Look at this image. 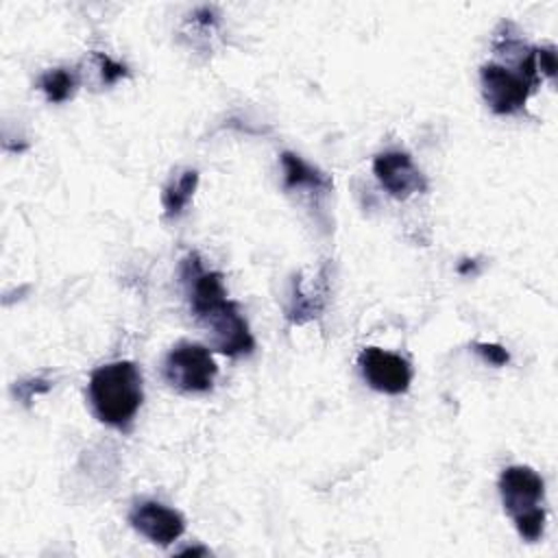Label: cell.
Listing matches in <instances>:
<instances>
[{
    "mask_svg": "<svg viewBox=\"0 0 558 558\" xmlns=\"http://www.w3.org/2000/svg\"><path fill=\"white\" fill-rule=\"evenodd\" d=\"M181 281L185 286L190 310L211 333L216 351L225 355H246L255 349V340L244 316L238 305L227 299L220 272L205 270L201 257L190 253L181 262Z\"/></svg>",
    "mask_w": 558,
    "mask_h": 558,
    "instance_id": "obj_1",
    "label": "cell"
},
{
    "mask_svg": "<svg viewBox=\"0 0 558 558\" xmlns=\"http://www.w3.org/2000/svg\"><path fill=\"white\" fill-rule=\"evenodd\" d=\"M142 399V373L129 360L98 366L89 377L92 408L96 416L107 425H129L137 414Z\"/></svg>",
    "mask_w": 558,
    "mask_h": 558,
    "instance_id": "obj_2",
    "label": "cell"
},
{
    "mask_svg": "<svg viewBox=\"0 0 558 558\" xmlns=\"http://www.w3.org/2000/svg\"><path fill=\"white\" fill-rule=\"evenodd\" d=\"M218 375V366L203 344L179 342L163 360V379L179 392H207Z\"/></svg>",
    "mask_w": 558,
    "mask_h": 558,
    "instance_id": "obj_3",
    "label": "cell"
},
{
    "mask_svg": "<svg viewBox=\"0 0 558 558\" xmlns=\"http://www.w3.org/2000/svg\"><path fill=\"white\" fill-rule=\"evenodd\" d=\"M480 81L484 100L499 116L521 111L530 92H534L519 72L499 63H484L480 70Z\"/></svg>",
    "mask_w": 558,
    "mask_h": 558,
    "instance_id": "obj_4",
    "label": "cell"
},
{
    "mask_svg": "<svg viewBox=\"0 0 558 558\" xmlns=\"http://www.w3.org/2000/svg\"><path fill=\"white\" fill-rule=\"evenodd\" d=\"M360 368L366 384L377 392L401 395L410 388L412 381L410 362L379 347H366L360 353Z\"/></svg>",
    "mask_w": 558,
    "mask_h": 558,
    "instance_id": "obj_5",
    "label": "cell"
},
{
    "mask_svg": "<svg viewBox=\"0 0 558 558\" xmlns=\"http://www.w3.org/2000/svg\"><path fill=\"white\" fill-rule=\"evenodd\" d=\"M499 495H501L506 512L512 519H517L521 514L543 508L545 484H543V477L534 469L514 464V466L504 469V473L499 477Z\"/></svg>",
    "mask_w": 558,
    "mask_h": 558,
    "instance_id": "obj_6",
    "label": "cell"
},
{
    "mask_svg": "<svg viewBox=\"0 0 558 558\" xmlns=\"http://www.w3.org/2000/svg\"><path fill=\"white\" fill-rule=\"evenodd\" d=\"M373 172L381 187L395 198H408L427 187L425 177L403 150H386L373 159Z\"/></svg>",
    "mask_w": 558,
    "mask_h": 558,
    "instance_id": "obj_7",
    "label": "cell"
},
{
    "mask_svg": "<svg viewBox=\"0 0 558 558\" xmlns=\"http://www.w3.org/2000/svg\"><path fill=\"white\" fill-rule=\"evenodd\" d=\"M129 523L148 541L157 545H170L185 532V519L159 504V501H140L129 512Z\"/></svg>",
    "mask_w": 558,
    "mask_h": 558,
    "instance_id": "obj_8",
    "label": "cell"
},
{
    "mask_svg": "<svg viewBox=\"0 0 558 558\" xmlns=\"http://www.w3.org/2000/svg\"><path fill=\"white\" fill-rule=\"evenodd\" d=\"M281 166H283V185H286V190L312 187V190H318V192H327L331 187V179L327 174H323L314 166L305 163L294 153H283L281 155Z\"/></svg>",
    "mask_w": 558,
    "mask_h": 558,
    "instance_id": "obj_9",
    "label": "cell"
},
{
    "mask_svg": "<svg viewBox=\"0 0 558 558\" xmlns=\"http://www.w3.org/2000/svg\"><path fill=\"white\" fill-rule=\"evenodd\" d=\"M196 185H198V172L192 168H185L163 187L161 205L168 218H179L185 211V207L194 196Z\"/></svg>",
    "mask_w": 558,
    "mask_h": 558,
    "instance_id": "obj_10",
    "label": "cell"
},
{
    "mask_svg": "<svg viewBox=\"0 0 558 558\" xmlns=\"http://www.w3.org/2000/svg\"><path fill=\"white\" fill-rule=\"evenodd\" d=\"M78 85V72L70 68H54L39 76V89L50 102H65Z\"/></svg>",
    "mask_w": 558,
    "mask_h": 558,
    "instance_id": "obj_11",
    "label": "cell"
},
{
    "mask_svg": "<svg viewBox=\"0 0 558 558\" xmlns=\"http://www.w3.org/2000/svg\"><path fill=\"white\" fill-rule=\"evenodd\" d=\"M514 525H517V532L525 538V541H538L541 534H543V525H545V508H538V510H532L527 514H521L514 519Z\"/></svg>",
    "mask_w": 558,
    "mask_h": 558,
    "instance_id": "obj_12",
    "label": "cell"
},
{
    "mask_svg": "<svg viewBox=\"0 0 558 558\" xmlns=\"http://www.w3.org/2000/svg\"><path fill=\"white\" fill-rule=\"evenodd\" d=\"M475 353L490 366H504L510 362V353L501 347V344H495V342H475L473 344Z\"/></svg>",
    "mask_w": 558,
    "mask_h": 558,
    "instance_id": "obj_13",
    "label": "cell"
},
{
    "mask_svg": "<svg viewBox=\"0 0 558 558\" xmlns=\"http://www.w3.org/2000/svg\"><path fill=\"white\" fill-rule=\"evenodd\" d=\"M94 57H96V61H98L100 76H102V83H105V85H113V83H118L120 78H124V76L129 74L126 68H124L122 63L113 61L111 57H107V54H102V52H96Z\"/></svg>",
    "mask_w": 558,
    "mask_h": 558,
    "instance_id": "obj_14",
    "label": "cell"
},
{
    "mask_svg": "<svg viewBox=\"0 0 558 558\" xmlns=\"http://www.w3.org/2000/svg\"><path fill=\"white\" fill-rule=\"evenodd\" d=\"M50 381H46V379H24V381H17L15 386H13V392L22 399V403L24 405H28L31 403V399L35 397V395H41V392H48L50 390Z\"/></svg>",
    "mask_w": 558,
    "mask_h": 558,
    "instance_id": "obj_15",
    "label": "cell"
},
{
    "mask_svg": "<svg viewBox=\"0 0 558 558\" xmlns=\"http://www.w3.org/2000/svg\"><path fill=\"white\" fill-rule=\"evenodd\" d=\"M536 65H538V74H545V76L554 78V74H556V52H554V48H536Z\"/></svg>",
    "mask_w": 558,
    "mask_h": 558,
    "instance_id": "obj_16",
    "label": "cell"
}]
</instances>
